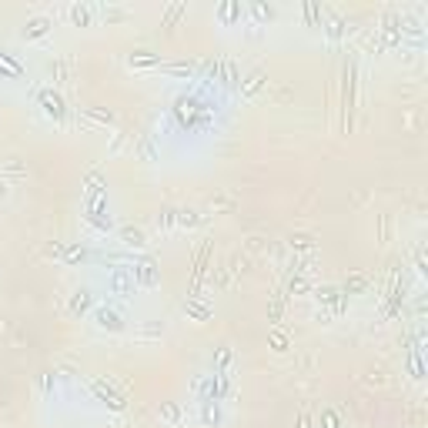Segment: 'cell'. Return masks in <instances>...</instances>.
I'll return each mask as SVG.
<instances>
[{"label": "cell", "instance_id": "cell-2", "mask_svg": "<svg viewBox=\"0 0 428 428\" xmlns=\"http://www.w3.org/2000/svg\"><path fill=\"white\" fill-rule=\"evenodd\" d=\"M44 30H47V20H34L30 24V34H44Z\"/></svg>", "mask_w": 428, "mask_h": 428}, {"label": "cell", "instance_id": "cell-3", "mask_svg": "<svg viewBox=\"0 0 428 428\" xmlns=\"http://www.w3.org/2000/svg\"><path fill=\"white\" fill-rule=\"evenodd\" d=\"M130 64H157V57H130Z\"/></svg>", "mask_w": 428, "mask_h": 428}, {"label": "cell", "instance_id": "cell-1", "mask_svg": "<svg viewBox=\"0 0 428 428\" xmlns=\"http://www.w3.org/2000/svg\"><path fill=\"white\" fill-rule=\"evenodd\" d=\"M97 321H101V328H121L117 311H97Z\"/></svg>", "mask_w": 428, "mask_h": 428}]
</instances>
